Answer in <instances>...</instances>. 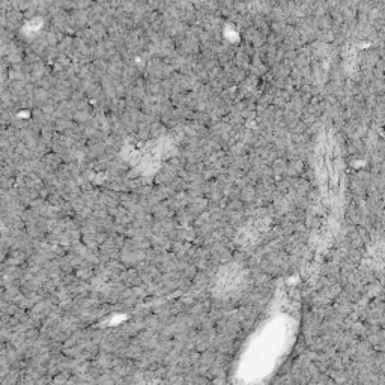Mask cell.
<instances>
[{
  "mask_svg": "<svg viewBox=\"0 0 385 385\" xmlns=\"http://www.w3.org/2000/svg\"><path fill=\"white\" fill-rule=\"evenodd\" d=\"M24 21V14L18 9H9L6 11L5 15V27L11 32H14L17 27L21 26V23Z\"/></svg>",
  "mask_w": 385,
  "mask_h": 385,
  "instance_id": "obj_1",
  "label": "cell"
}]
</instances>
